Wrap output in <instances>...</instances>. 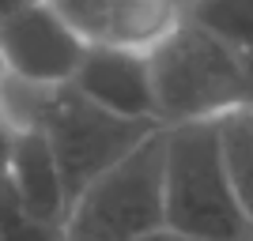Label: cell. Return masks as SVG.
I'll list each match as a JSON object with an SVG mask.
<instances>
[{"label":"cell","instance_id":"8","mask_svg":"<svg viewBox=\"0 0 253 241\" xmlns=\"http://www.w3.org/2000/svg\"><path fill=\"white\" fill-rule=\"evenodd\" d=\"M185 19V0H110L106 45L148 53Z\"/></svg>","mask_w":253,"mask_h":241},{"label":"cell","instance_id":"7","mask_svg":"<svg viewBox=\"0 0 253 241\" xmlns=\"http://www.w3.org/2000/svg\"><path fill=\"white\" fill-rule=\"evenodd\" d=\"M8 189L27 215L45 222H64L68 215V192L64 177L57 170V158L49 151V139L38 128H19L15 147H11L8 166Z\"/></svg>","mask_w":253,"mask_h":241},{"label":"cell","instance_id":"11","mask_svg":"<svg viewBox=\"0 0 253 241\" xmlns=\"http://www.w3.org/2000/svg\"><path fill=\"white\" fill-rule=\"evenodd\" d=\"M0 241H64V222H45L27 215L4 181L0 185Z\"/></svg>","mask_w":253,"mask_h":241},{"label":"cell","instance_id":"4","mask_svg":"<svg viewBox=\"0 0 253 241\" xmlns=\"http://www.w3.org/2000/svg\"><path fill=\"white\" fill-rule=\"evenodd\" d=\"M163 226V128L98 173L64 215V241H136Z\"/></svg>","mask_w":253,"mask_h":241},{"label":"cell","instance_id":"2","mask_svg":"<svg viewBox=\"0 0 253 241\" xmlns=\"http://www.w3.org/2000/svg\"><path fill=\"white\" fill-rule=\"evenodd\" d=\"M163 226L193 241H253L215 121L163 125Z\"/></svg>","mask_w":253,"mask_h":241},{"label":"cell","instance_id":"9","mask_svg":"<svg viewBox=\"0 0 253 241\" xmlns=\"http://www.w3.org/2000/svg\"><path fill=\"white\" fill-rule=\"evenodd\" d=\"M215 125H219V147L234 196L242 204L246 219L253 222V105L227 109L223 117H215Z\"/></svg>","mask_w":253,"mask_h":241},{"label":"cell","instance_id":"10","mask_svg":"<svg viewBox=\"0 0 253 241\" xmlns=\"http://www.w3.org/2000/svg\"><path fill=\"white\" fill-rule=\"evenodd\" d=\"M185 19L231 49H253V0H185Z\"/></svg>","mask_w":253,"mask_h":241},{"label":"cell","instance_id":"6","mask_svg":"<svg viewBox=\"0 0 253 241\" xmlns=\"http://www.w3.org/2000/svg\"><path fill=\"white\" fill-rule=\"evenodd\" d=\"M68 83L95 105L132 121H155V95H151L148 53L121 49V45L95 42L80 57V68Z\"/></svg>","mask_w":253,"mask_h":241},{"label":"cell","instance_id":"17","mask_svg":"<svg viewBox=\"0 0 253 241\" xmlns=\"http://www.w3.org/2000/svg\"><path fill=\"white\" fill-rule=\"evenodd\" d=\"M0 79H4V64H0Z\"/></svg>","mask_w":253,"mask_h":241},{"label":"cell","instance_id":"15","mask_svg":"<svg viewBox=\"0 0 253 241\" xmlns=\"http://www.w3.org/2000/svg\"><path fill=\"white\" fill-rule=\"evenodd\" d=\"M136 241H193V238H181V234H174V230H167V226H159V230H151V234H144V238H136Z\"/></svg>","mask_w":253,"mask_h":241},{"label":"cell","instance_id":"13","mask_svg":"<svg viewBox=\"0 0 253 241\" xmlns=\"http://www.w3.org/2000/svg\"><path fill=\"white\" fill-rule=\"evenodd\" d=\"M15 132L19 128L8 121V113L0 109V185L8 181V166H11V147H15Z\"/></svg>","mask_w":253,"mask_h":241},{"label":"cell","instance_id":"1","mask_svg":"<svg viewBox=\"0 0 253 241\" xmlns=\"http://www.w3.org/2000/svg\"><path fill=\"white\" fill-rule=\"evenodd\" d=\"M0 109L15 128H38L49 139L57 170L64 177L68 204L91 185L98 173L117 166L121 158L163 128L159 121L117 117L91 98H84L72 83H23L4 72L0 79Z\"/></svg>","mask_w":253,"mask_h":241},{"label":"cell","instance_id":"14","mask_svg":"<svg viewBox=\"0 0 253 241\" xmlns=\"http://www.w3.org/2000/svg\"><path fill=\"white\" fill-rule=\"evenodd\" d=\"M242 79H246V105H253V49L242 53Z\"/></svg>","mask_w":253,"mask_h":241},{"label":"cell","instance_id":"12","mask_svg":"<svg viewBox=\"0 0 253 241\" xmlns=\"http://www.w3.org/2000/svg\"><path fill=\"white\" fill-rule=\"evenodd\" d=\"M53 15L80 38V42L95 45L106 42V23H110V0H45Z\"/></svg>","mask_w":253,"mask_h":241},{"label":"cell","instance_id":"16","mask_svg":"<svg viewBox=\"0 0 253 241\" xmlns=\"http://www.w3.org/2000/svg\"><path fill=\"white\" fill-rule=\"evenodd\" d=\"M27 4H34V0H0V23L8 19V15H15L19 8H27Z\"/></svg>","mask_w":253,"mask_h":241},{"label":"cell","instance_id":"3","mask_svg":"<svg viewBox=\"0 0 253 241\" xmlns=\"http://www.w3.org/2000/svg\"><path fill=\"white\" fill-rule=\"evenodd\" d=\"M148 72L159 125L215 121L246 105L242 53L189 19L148 49Z\"/></svg>","mask_w":253,"mask_h":241},{"label":"cell","instance_id":"5","mask_svg":"<svg viewBox=\"0 0 253 241\" xmlns=\"http://www.w3.org/2000/svg\"><path fill=\"white\" fill-rule=\"evenodd\" d=\"M84 49L87 42H80L53 15L45 0H34L0 23V64L23 83H68L80 68Z\"/></svg>","mask_w":253,"mask_h":241}]
</instances>
